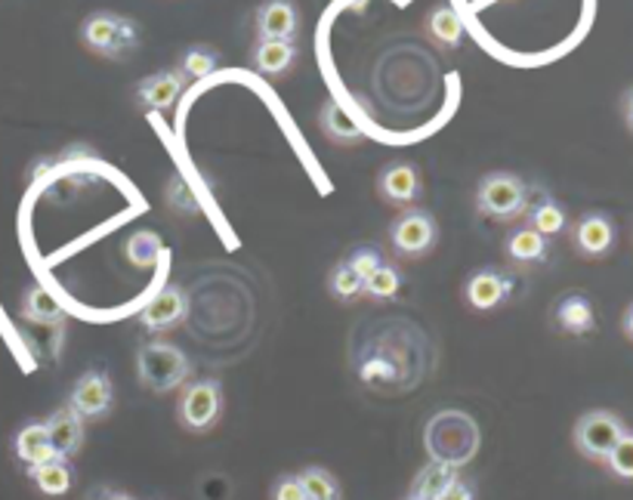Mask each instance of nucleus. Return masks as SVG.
I'll return each instance as SVG.
<instances>
[{"instance_id": "19", "label": "nucleus", "mask_w": 633, "mask_h": 500, "mask_svg": "<svg viewBox=\"0 0 633 500\" xmlns=\"http://www.w3.org/2000/svg\"><path fill=\"white\" fill-rule=\"evenodd\" d=\"M22 319L31 321V324H43V328H62L65 309L50 291H43L41 284H31L22 294Z\"/></svg>"}, {"instance_id": "21", "label": "nucleus", "mask_w": 633, "mask_h": 500, "mask_svg": "<svg viewBox=\"0 0 633 500\" xmlns=\"http://www.w3.org/2000/svg\"><path fill=\"white\" fill-rule=\"evenodd\" d=\"M319 127H322V133H325L327 140L337 142V145H359V142L365 140L362 127L349 118L347 108H340L334 100H327L325 105H322V112H319Z\"/></svg>"}, {"instance_id": "12", "label": "nucleus", "mask_w": 633, "mask_h": 500, "mask_svg": "<svg viewBox=\"0 0 633 500\" xmlns=\"http://www.w3.org/2000/svg\"><path fill=\"white\" fill-rule=\"evenodd\" d=\"M522 217H526V226L534 229V232H541L544 239L563 235V232H566V226H569L566 207L553 198L547 189H541V185H531L529 189V198H526V210H522Z\"/></svg>"}, {"instance_id": "3", "label": "nucleus", "mask_w": 633, "mask_h": 500, "mask_svg": "<svg viewBox=\"0 0 633 500\" xmlns=\"http://www.w3.org/2000/svg\"><path fill=\"white\" fill-rule=\"evenodd\" d=\"M526 198H529V185L519 180L516 174H504V170H494L486 174L479 180L476 189V210L494 222H511L522 217L526 210Z\"/></svg>"}, {"instance_id": "13", "label": "nucleus", "mask_w": 633, "mask_h": 500, "mask_svg": "<svg viewBox=\"0 0 633 500\" xmlns=\"http://www.w3.org/2000/svg\"><path fill=\"white\" fill-rule=\"evenodd\" d=\"M470 426L473 423L467 421L464 414H454V430H449L445 414H439L436 421L429 423L427 441L449 439V441H442V445H436V448H429L432 461H445V463H454V466H461V463L470 461V454L476 451V448H473V445H464V430H470Z\"/></svg>"}, {"instance_id": "16", "label": "nucleus", "mask_w": 633, "mask_h": 500, "mask_svg": "<svg viewBox=\"0 0 633 500\" xmlns=\"http://www.w3.org/2000/svg\"><path fill=\"white\" fill-rule=\"evenodd\" d=\"M615 244V226L606 214H584L574 226V247L584 257H606Z\"/></svg>"}, {"instance_id": "38", "label": "nucleus", "mask_w": 633, "mask_h": 500, "mask_svg": "<svg viewBox=\"0 0 633 500\" xmlns=\"http://www.w3.org/2000/svg\"><path fill=\"white\" fill-rule=\"evenodd\" d=\"M624 334L633 341V303H631V309L624 312Z\"/></svg>"}, {"instance_id": "10", "label": "nucleus", "mask_w": 633, "mask_h": 500, "mask_svg": "<svg viewBox=\"0 0 633 500\" xmlns=\"http://www.w3.org/2000/svg\"><path fill=\"white\" fill-rule=\"evenodd\" d=\"M185 312H189L185 291L177 287V284H167L152 300L145 303L143 312H140V324L148 334H164V331H173L185 319Z\"/></svg>"}, {"instance_id": "2", "label": "nucleus", "mask_w": 633, "mask_h": 500, "mask_svg": "<svg viewBox=\"0 0 633 500\" xmlns=\"http://www.w3.org/2000/svg\"><path fill=\"white\" fill-rule=\"evenodd\" d=\"M137 371H140V381L152 389V393H173L180 389L189 374H192V364L185 359V352L180 346L167 341H152L145 343L137 356Z\"/></svg>"}, {"instance_id": "31", "label": "nucleus", "mask_w": 633, "mask_h": 500, "mask_svg": "<svg viewBox=\"0 0 633 500\" xmlns=\"http://www.w3.org/2000/svg\"><path fill=\"white\" fill-rule=\"evenodd\" d=\"M162 254V239L155 232H137L127 241V260L133 266H152Z\"/></svg>"}, {"instance_id": "25", "label": "nucleus", "mask_w": 633, "mask_h": 500, "mask_svg": "<svg viewBox=\"0 0 633 500\" xmlns=\"http://www.w3.org/2000/svg\"><path fill=\"white\" fill-rule=\"evenodd\" d=\"M28 476L38 485V491H43L47 498H62L72 485H75V473L68 461H47L38 466H28Z\"/></svg>"}, {"instance_id": "8", "label": "nucleus", "mask_w": 633, "mask_h": 500, "mask_svg": "<svg viewBox=\"0 0 633 500\" xmlns=\"http://www.w3.org/2000/svg\"><path fill=\"white\" fill-rule=\"evenodd\" d=\"M377 195L387 201L389 207L409 210L424 195L421 170L411 161H389L387 167L377 174Z\"/></svg>"}, {"instance_id": "33", "label": "nucleus", "mask_w": 633, "mask_h": 500, "mask_svg": "<svg viewBox=\"0 0 633 500\" xmlns=\"http://www.w3.org/2000/svg\"><path fill=\"white\" fill-rule=\"evenodd\" d=\"M609 470H612L618 479L633 482V433H624L621 441L612 448V454L606 458Z\"/></svg>"}, {"instance_id": "30", "label": "nucleus", "mask_w": 633, "mask_h": 500, "mask_svg": "<svg viewBox=\"0 0 633 500\" xmlns=\"http://www.w3.org/2000/svg\"><path fill=\"white\" fill-rule=\"evenodd\" d=\"M164 198H167V204H170L173 210H180V214H198V210H202V204H198V198H195V192H192V185L185 182L183 174H173V177L167 180Z\"/></svg>"}, {"instance_id": "26", "label": "nucleus", "mask_w": 633, "mask_h": 500, "mask_svg": "<svg viewBox=\"0 0 633 500\" xmlns=\"http://www.w3.org/2000/svg\"><path fill=\"white\" fill-rule=\"evenodd\" d=\"M217 65H220V53L205 47V43H195V47H189L183 53V60H180V68H177V72H180L185 80H202L207 78V75H214Z\"/></svg>"}, {"instance_id": "40", "label": "nucleus", "mask_w": 633, "mask_h": 500, "mask_svg": "<svg viewBox=\"0 0 633 500\" xmlns=\"http://www.w3.org/2000/svg\"><path fill=\"white\" fill-rule=\"evenodd\" d=\"M409 500H411V498H409Z\"/></svg>"}, {"instance_id": "34", "label": "nucleus", "mask_w": 633, "mask_h": 500, "mask_svg": "<svg viewBox=\"0 0 633 500\" xmlns=\"http://www.w3.org/2000/svg\"><path fill=\"white\" fill-rule=\"evenodd\" d=\"M272 500H307L300 476H282L272 485Z\"/></svg>"}, {"instance_id": "4", "label": "nucleus", "mask_w": 633, "mask_h": 500, "mask_svg": "<svg viewBox=\"0 0 633 500\" xmlns=\"http://www.w3.org/2000/svg\"><path fill=\"white\" fill-rule=\"evenodd\" d=\"M436 239H439L436 220H432V214L421 210V207L402 210L392 220V226H389V244H392V251L402 260H421V257H427L429 251L436 247Z\"/></svg>"}, {"instance_id": "6", "label": "nucleus", "mask_w": 633, "mask_h": 500, "mask_svg": "<svg viewBox=\"0 0 633 500\" xmlns=\"http://www.w3.org/2000/svg\"><path fill=\"white\" fill-rule=\"evenodd\" d=\"M624 433H628L624 423L618 421L612 411H591L574 423V445L584 458L606 461Z\"/></svg>"}, {"instance_id": "18", "label": "nucleus", "mask_w": 633, "mask_h": 500, "mask_svg": "<svg viewBox=\"0 0 633 500\" xmlns=\"http://www.w3.org/2000/svg\"><path fill=\"white\" fill-rule=\"evenodd\" d=\"M254 68L263 78H282L294 68L297 62V43H282V40H257L254 53H250Z\"/></svg>"}, {"instance_id": "28", "label": "nucleus", "mask_w": 633, "mask_h": 500, "mask_svg": "<svg viewBox=\"0 0 633 500\" xmlns=\"http://www.w3.org/2000/svg\"><path fill=\"white\" fill-rule=\"evenodd\" d=\"M399 291H402V275H399V269L389 266V262H384L374 275L365 279V297H371V300L377 303L396 300Z\"/></svg>"}, {"instance_id": "36", "label": "nucleus", "mask_w": 633, "mask_h": 500, "mask_svg": "<svg viewBox=\"0 0 633 500\" xmlns=\"http://www.w3.org/2000/svg\"><path fill=\"white\" fill-rule=\"evenodd\" d=\"M87 500H137V498H130V495H124V491H115V488H96Z\"/></svg>"}, {"instance_id": "9", "label": "nucleus", "mask_w": 633, "mask_h": 500, "mask_svg": "<svg viewBox=\"0 0 633 500\" xmlns=\"http://www.w3.org/2000/svg\"><path fill=\"white\" fill-rule=\"evenodd\" d=\"M112 405H115V386L105 371H87L81 381L75 383L72 399H68V408L81 414L83 421H100L112 411Z\"/></svg>"}, {"instance_id": "27", "label": "nucleus", "mask_w": 633, "mask_h": 500, "mask_svg": "<svg viewBox=\"0 0 633 500\" xmlns=\"http://www.w3.org/2000/svg\"><path fill=\"white\" fill-rule=\"evenodd\" d=\"M327 291H331V297L340 303H356L362 294H365V281L359 279L352 269H349V262H337L334 269H331V279H327Z\"/></svg>"}, {"instance_id": "24", "label": "nucleus", "mask_w": 633, "mask_h": 500, "mask_svg": "<svg viewBox=\"0 0 633 500\" xmlns=\"http://www.w3.org/2000/svg\"><path fill=\"white\" fill-rule=\"evenodd\" d=\"M16 458L25 466H38V463L56 461L53 445L47 436V423H25L16 433Z\"/></svg>"}, {"instance_id": "20", "label": "nucleus", "mask_w": 633, "mask_h": 500, "mask_svg": "<svg viewBox=\"0 0 633 500\" xmlns=\"http://www.w3.org/2000/svg\"><path fill=\"white\" fill-rule=\"evenodd\" d=\"M457 476V466L445 461H429L411 485V500H439L449 491Z\"/></svg>"}, {"instance_id": "1", "label": "nucleus", "mask_w": 633, "mask_h": 500, "mask_svg": "<svg viewBox=\"0 0 633 500\" xmlns=\"http://www.w3.org/2000/svg\"><path fill=\"white\" fill-rule=\"evenodd\" d=\"M83 47L103 60H127L140 47V25L118 13H90L81 25Z\"/></svg>"}, {"instance_id": "11", "label": "nucleus", "mask_w": 633, "mask_h": 500, "mask_svg": "<svg viewBox=\"0 0 633 500\" xmlns=\"http://www.w3.org/2000/svg\"><path fill=\"white\" fill-rule=\"evenodd\" d=\"M257 38L294 43L300 35V10L294 0H263L257 10Z\"/></svg>"}, {"instance_id": "5", "label": "nucleus", "mask_w": 633, "mask_h": 500, "mask_svg": "<svg viewBox=\"0 0 633 500\" xmlns=\"http://www.w3.org/2000/svg\"><path fill=\"white\" fill-rule=\"evenodd\" d=\"M220 414H223V386L220 383H185L180 405H177V418L189 433H207L210 426H217Z\"/></svg>"}, {"instance_id": "7", "label": "nucleus", "mask_w": 633, "mask_h": 500, "mask_svg": "<svg viewBox=\"0 0 633 500\" xmlns=\"http://www.w3.org/2000/svg\"><path fill=\"white\" fill-rule=\"evenodd\" d=\"M513 287H516V281L511 272H504L498 266H482L464 284V300L476 312H494L498 306L511 300Z\"/></svg>"}, {"instance_id": "22", "label": "nucleus", "mask_w": 633, "mask_h": 500, "mask_svg": "<svg viewBox=\"0 0 633 500\" xmlns=\"http://www.w3.org/2000/svg\"><path fill=\"white\" fill-rule=\"evenodd\" d=\"M507 257L519 266H531V262H544L551 257V241L544 239L541 232H534L529 226H519L507 235V244H504Z\"/></svg>"}, {"instance_id": "35", "label": "nucleus", "mask_w": 633, "mask_h": 500, "mask_svg": "<svg viewBox=\"0 0 633 500\" xmlns=\"http://www.w3.org/2000/svg\"><path fill=\"white\" fill-rule=\"evenodd\" d=\"M439 500H476V488H473L470 482L457 479Z\"/></svg>"}, {"instance_id": "17", "label": "nucleus", "mask_w": 633, "mask_h": 500, "mask_svg": "<svg viewBox=\"0 0 633 500\" xmlns=\"http://www.w3.org/2000/svg\"><path fill=\"white\" fill-rule=\"evenodd\" d=\"M553 321L574 337H584L596 328V312H593L591 297L584 294H566L563 300H556L553 306Z\"/></svg>"}, {"instance_id": "14", "label": "nucleus", "mask_w": 633, "mask_h": 500, "mask_svg": "<svg viewBox=\"0 0 633 500\" xmlns=\"http://www.w3.org/2000/svg\"><path fill=\"white\" fill-rule=\"evenodd\" d=\"M185 84L189 80L177 72V68H167V72H155V75H148V78L137 87V102L148 108V112H167V108H173L177 100L183 97Z\"/></svg>"}, {"instance_id": "39", "label": "nucleus", "mask_w": 633, "mask_h": 500, "mask_svg": "<svg viewBox=\"0 0 633 500\" xmlns=\"http://www.w3.org/2000/svg\"><path fill=\"white\" fill-rule=\"evenodd\" d=\"M334 3H344V7H349V10H362L369 0H334Z\"/></svg>"}, {"instance_id": "37", "label": "nucleus", "mask_w": 633, "mask_h": 500, "mask_svg": "<svg viewBox=\"0 0 633 500\" xmlns=\"http://www.w3.org/2000/svg\"><path fill=\"white\" fill-rule=\"evenodd\" d=\"M621 115H624V124H628V130L633 133V87L621 97Z\"/></svg>"}, {"instance_id": "23", "label": "nucleus", "mask_w": 633, "mask_h": 500, "mask_svg": "<svg viewBox=\"0 0 633 500\" xmlns=\"http://www.w3.org/2000/svg\"><path fill=\"white\" fill-rule=\"evenodd\" d=\"M427 35L439 50H457L464 43V22L449 3H439V7L429 10Z\"/></svg>"}, {"instance_id": "15", "label": "nucleus", "mask_w": 633, "mask_h": 500, "mask_svg": "<svg viewBox=\"0 0 633 500\" xmlns=\"http://www.w3.org/2000/svg\"><path fill=\"white\" fill-rule=\"evenodd\" d=\"M47 436H50V445H53V454L60 461H68L81 451L83 445V418L75 414L68 405L53 411L50 421H47Z\"/></svg>"}, {"instance_id": "29", "label": "nucleus", "mask_w": 633, "mask_h": 500, "mask_svg": "<svg viewBox=\"0 0 633 500\" xmlns=\"http://www.w3.org/2000/svg\"><path fill=\"white\" fill-rule=\"evenodd\" d=\"M300 485L307 500H344L340 498V482L334 479L322 466H309L300 473Z\"/></svg>"}, {"instance_id": "32", "label": "nucleus", "mask_w": 633, "mask_h": 500, "mask_svg": "<svg viewBox=\"0 0 633 500\" xmlns=\"http://www.w3.org/2000/svg\"><path fill=\"white\" fill-rule=\"evenodd\" d=\"M347 262H349V269H352L359 279L365 281L369 275H374V272H377V269H380L387 260H384V251H380L377 244H359V247H356V251L347 257Z\"/></svg>"}]
</instances>
